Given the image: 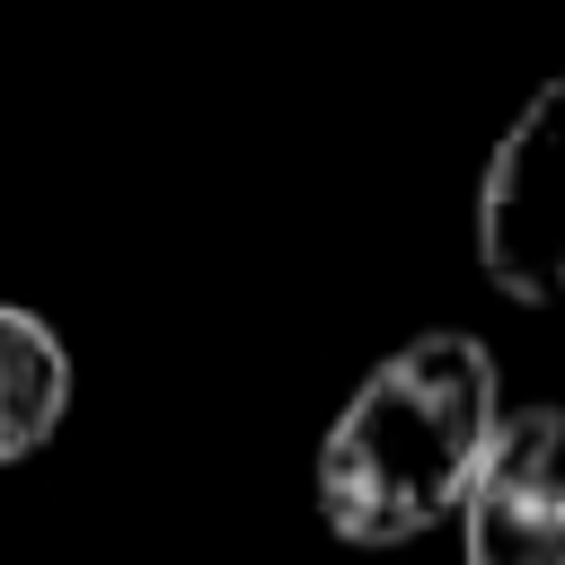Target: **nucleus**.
I'll return each mask as SVG.
<instances>
[{"label": "nucleus", "mask_w": 565, "mask_h": 565, "mask_svg": "<svg viewBox=\"0 0 565 565\" xmlns=\"http://www.w3.org/2000/svg\"><path fill=\"white\" fill-rule=\"evenodd\" d=\"M62 415H71V353H62V335L35 309L0 300V468L35 459Z\"/></svg>", "instance_id": "nucleus-4"}, {"label": "nucleus", "mask_w": 565, "mask_h": 565, "mask_svg": "<svg viewBox=\"0 0 565 565\" xmlns=\"http://www.w3.org/2000/svg\"><path fill=\"white\" fill-rule=\"evenodd\" d=\"M468 565H565V397L503 406L459 503Z\"/></svg>", "instance_id": "nucleus-3"}, {"label": "nucleus", "mask_w": 565, "mask_h": 565, "mask_svg": "<svg viewBox=\"0 0 565 565\" xmlns=\"http://www.w3.org/2000/svg\"><path fill=\"white\" fill-rule=\"evenodd\" d=\"M477 274L521 309L565 300V71L521 97L477 168Z\"/></svg>", "instance_id": "nucleus-2"}, {"label": "nucleus", "mask_w": 565, "mask_h": 565, "mask_svg": "<svg viewBox=\"0 0 565 565\" xmlns=\"http://www.w3.org/2000/svg\"><path fill=\"white\" fill-rule=\"evenodd\" d=\"M503 424L494 353L468 327H424L397 344L318 441V521L344 547H406L450 521Z\"/></svg>", "instance_id": "nucleus-1"}]
</instances>
